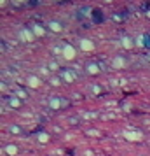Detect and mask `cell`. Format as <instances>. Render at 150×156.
Instances as JSON below:
<instances>
[{"instance_id": "2", "label": "cell", "mask_w": 150, "mask_h": 156, "mask_svg": "<svg viewBox=\"0 0 150 156\" xmlns=\"http://www.w3.org/2000/svg\"><path fill=\"white\" fill-rule=\"evenodd\" d=\"M145 46L150 48V35H145Z\"/></svg>"}, {"instance_id": "3", "label": "cell", "mask_w": 150, "mask_h": 156, "mask_svg": "<svg viewBox=\"0 0 150 156\" xmlns=\"http://www.w3.org/2000/svg\"><path fill=\"white\" fill-rule=\"evenodd\" d=\"M54 2H68V0H54Z\"/></svg>"}, {"instance_id": "1", "label": "cell", "mask_w": 150, "mask_h": 156, "mask_svg": "<svg viewBox=\"0 0 150 156\" xmlns=\"http://www.w3.org/2000/svg\"><path fill=\"white\" fill-rule=\"evenodd\" d=\"M91 21L96 23V25H100V23L105 21V16L101 14L100 9H93V11H91Z\"/></svg>"}]
</instances>
